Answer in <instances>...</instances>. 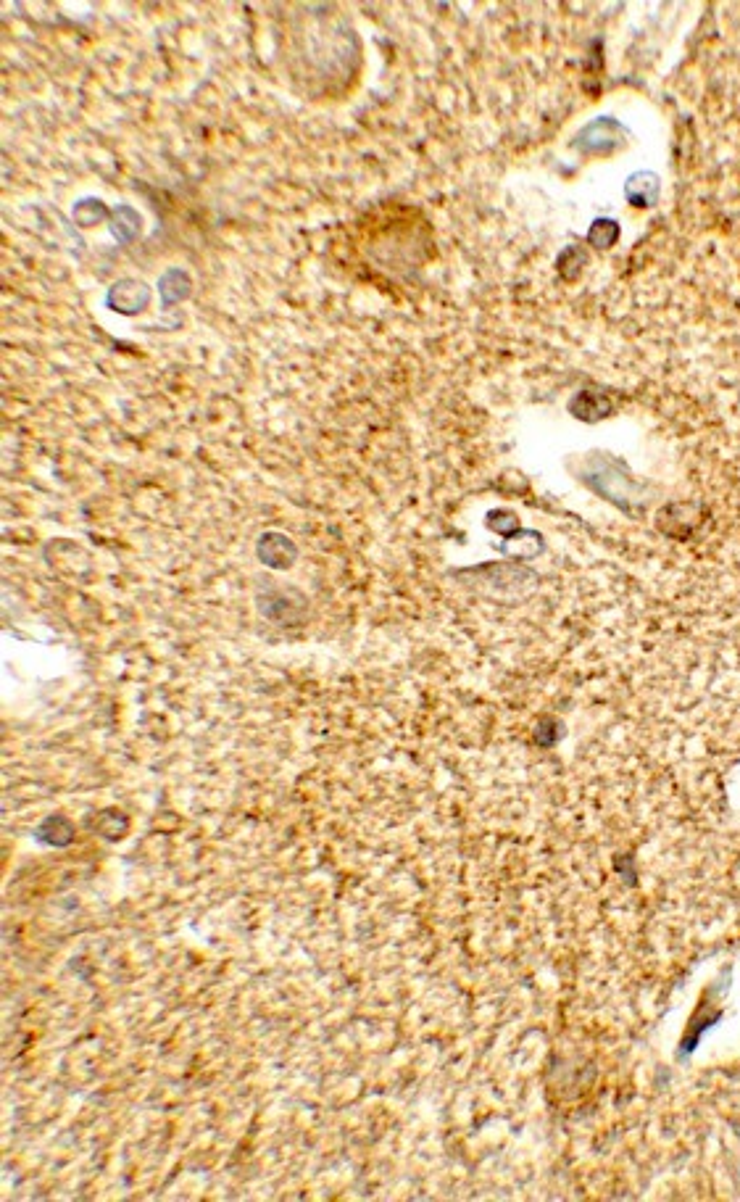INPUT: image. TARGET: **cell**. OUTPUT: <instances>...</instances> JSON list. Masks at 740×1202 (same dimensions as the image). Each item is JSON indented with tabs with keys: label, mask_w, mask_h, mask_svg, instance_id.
Returning <instances> with one entry per match:
<instances>
[{
	"label": "cell",
	"mask_w": 740,
	"mask_h": 1202,
	"mask_svg": "<svg viewBox=\"0 0 740 1202\" xmlns=\"http://www.w3.org/2000/svg\"><path fill=\"white\" fill-rule=\"evenodd\" d=\"M712 994H714V986H709V989L704 992V997H701V1002H698L696 1015L690 1018L688 1031H685L683 1044H680V1058H688L690 1052L696 1050V1044L701 1042L704 1031L712 1029L714 1023H719V1018H722V1007H719L717 1002H712Z\"/></svg>",
	"instance_id": "cell-1"
}]
</instances>
